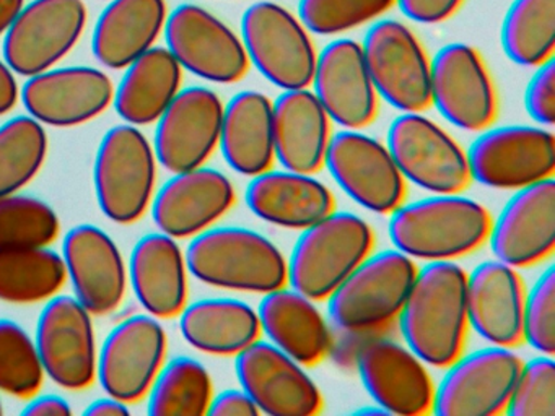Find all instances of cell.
<instances>
[{
	"label": "cell",
	"mask_w": 555,
	"mask_h": 416,
	"mask_svg": "<svg viewBox=\"0 0 555 416\" xmlns=\"http://www.w3.org/2000/svg\"><path fill=\"white\" fill-rule=\"evenodd\" d=\"M470 179L492 188H516L554 178L555 136L547 127L482 130L466 152Z\"/></svg>",
	"instance_id": "obj_10"
},
{
	"label": "cell",
	"mask_w": 555,
	"mask_h": 416,
	"mask_svg": "<svg viewBox=\"0 0 555 416\" xmlns=\"http://www.w3.org/2000/svg\"><path fill=\"white\" fill-rule=\"evenodd\" d=\"M222 116V100L210 88L178 91L157 120L152 146L158 165L171 174L204 166L219 146Z\"/></svg>",
	"instance_id": "obj_19"
},
{
	"label": "cell",
	"mask_w": 555,
	"mask_h": 416,
	"mask_svg": "<svg viewBox=\"0 0 555 416\" xmlns=\"http://www.w3.org/2000/svg\"><path fill=\"white\" fill-rule=\"evenodd\" d=\"M522 340L541 354L555 351V269L548 265L525 295Z\"/></svg>",
	"instance_id": "obj_43"
},
{
	"label": "cell",
	"mask_w": 555,
	"mask_h": 416,
	"mask_svg": "<svg viewBox=\"0 0 555 416\" xmlns=\"http://www.w3.org/2000/svg\"><path fill=\"white\" fill-rule=\"evenodd\" d=\"M362 54L376 93L389 106L401 113L430 106V58L408 25L391 18L373 23Z\"/></svg>",
	"instance_id": "obj_8"
},
{
	"label": "cell",
	"mask_w": 555,
	"mask_h": 416,
	"mask_svg": "<svg viewBox=\"0 0 555 416\" xmlns=\"http://www.w3.org/2000/svg\"><path fill=\"white\" fill-rule=\"evenodd\" d=\"M430 98L448 122L467 132L492 126L499 107L482 55L464 42H451L431 58Z\"/></svg>",
	"instance_id": "obj_17"
},
{
	"label": "cell",
	"mask_w": 555,
	"mask_h": 416,
	"mask_svg": "<svg viewBox=\"0 0 555 416\" xmlns=\"http://www.w3.org/2000/svg\"><path fill=\"white\" fill-rule=\"evenodd\" d=\"M27 402L22 410L24 416H69L74 413L69 402L56 393H44V395L37 393Z\"/></svg>",
	"instance_id": "obj_47"
},
{
	"label": "cell",
	"mask_w": 555,
	"mask_h": 416,
	"mask_svg": "<svg viewBox=\"0 0 555 416\" xmlns=\"http://www.w3.org/2000/svg\"><path fill=\"white\" fill-rule=\"evenodd\" d=\"M21 100L15 72L9 67L8 62L0 58V116L11 113Z\"/></svg>",
	"instance_id": "obj_48"
},
{
	"label": "cell",
	"mask_w": 555,
	"mask_h": 416,
	"mask_svg": "<svg viewBox=\"0 0 555 416\" xmlns=\"http://www.w3.org/2000/svg\"><path fill=\"white\" fill-rule=\"evenodd\" d=\"M66 280L63 256L50 246L0 249V301H48L63 289Z\"/></svg>",
	"instance_id": "obj_35"
},
{
	"label": "cell",
	"mask_w": 555,
	"mask_h": 416,
	"mask_svg": "<svg viewBox=\"0 0 555 416\" xmlns=\"http://www.w3.org/2000/svg\"><path fill=\"white\" fill-rule=\"evenodd\" d=\"M167 16L165 0H112L95 25L93 55L106 68L128 67L154 48Z\"/></svg>",
	"instance_id": "obj_31"
},
{
	"label": "cell",
	"mask_w": 555,
	"mask_h": 416,
	"mask_svg": "<svg viewBox=\"0 0 555 416\" xmlns=\"http://www.w3.org/2000/svg\"><path fill=\"white\" fill-rule=\"evenodd\" d=\"M396 3L412 22L437 25L450 20L464 0H396Z\"/></svg>",
	"instance_id": "obj_45"
},
{
	"label": "cell",
	"mask_w": 555,
	"mask_h": 416,
	"mask_svg": "<svg viewBox=\"0 0 555 416\" xmlns=\"http://www.w3.org/2000/svg\"><path fill=\"white\" fill-rule=\"evenodd\" d=\"M180 330L191 347L216 356H235L261 337L256 309L232 298H206L184 306Z\"/></svg>",
	"instance_id": "obj_34"
},
{
	"label": "cell",
	"mask_w": 555,
	"mask_h": 416,
	"mask_svg": "<svg viewBox=\"0 0 555 416\" xmlns=\"http://www.w3.org/2000/svg\"><path fill=\"white\" fill-rule=\"evenodd\" d=\"M375 231L350 211H331L305 227L287 260V283L301 295L326 301L331 292L372 252Z\"/></svg>",
	"instance_id": "obj_4"
},
{
	"label": "cell",
	"mask_w": 555,
	"mask_h": 416,
	"mask_svg": "<svg viewBox=\"0 0 555 416\" xmlns=\"http://www.w3.org/2000/svg\"><path fill=\"white\" fill-rule=\"evenodd\" d=\"M311 84L330 119L344 129L362 130L376 119L378 93L366 70L360 42H330L318 54Z\"/></svg>",
	"instance_id": "obj_25"
},
{
	"label": "cell",
	"mask_w": 555,
	"mask_h": 416,
	"mask_svg": "<svg viewBox=\"0 0 555 416\" xmlns=\"http://www.w3.org/2000/svg\"><path fill=\"white\" fill-rule=\"evenodd\" d=\"M353 370L359 373L370 399L388 415L422 416L431 413L435 386L424 361L395 335L370 341Z\"/></svg>",
	"instance_id": "obj_20"
},
{
	"label": "cell",
	"mask_w": 555,
	"mask_h": 416,
	"mask_svg": "<svg viewBox=\"0 0 555 416\" xmlns=\"http://www.w3.org/2000/svg\"><path fill=\"white\" fill-rule=\"evenodd\" d=\"M61 233L56 210L28 195L0 197V249L51 246Z\"/></svg>",
	"instance_id": "obj_40"
},
{
	"label": "cell",
	"mask_w": 555,
	"mask_h": 416,
	"mask_svg": "<svg viewBox=\"0 0 555 416\" xmlns=\"http://www.w3.org/2000/svg\"><path fill=\"white\" fill-rule=\"evenodd\" d=\"M396 0H300L298 18L308 31L340 35L379 18Z\"/></svg>",
	"instance_id": "obj_41"
},
{
	"label": "cell",
	"mask_w": 555,
	"mask_h": 416,
	"mask_svg": "<svg viewBox=\"0 0 555 416\" xmlns=\"http://www.w3.org/2000/svg\"><path fill=\"white\" fill-rule=\"evenodd\" d=\"M386 148L404 181L431 194H461L473 181L466 152L421 113H402L392 120Z\"/></svg>",
	"instance_id": "obj_9"
},
{
	"label": "cell",
	"mask_w": 555,
	"mask_h": 416,
	"mask_svg": "<svg viewBox=\"0 0 555 416\" xmlns=\"http://www.w3.org/2000/svg\"><path fill=\"white\" fill-rule=\"evenodd\" d=\"M235 200V187L223 172L199 166L173 172L158 188L152 198V220L175 239L194 237L219 221Z\"/></svg>",
	"instance_id": "obj_24"
},
{
	"label": "cell",
	"mask_w": 555,
	"mask_h": 416,
	"mask_svg": "<svg viewBox=\"0 0 555 416\" xmlns=\"http://www.w3.org/2000/svg\"><path fill=\"white\" fill-rule=\"evenodd\" d=\"M168 337L160 318L135 314L119 322L103 341L96 379L108 395L132 405L147 396L167 356Z\"/></svg>",
	"instance_id": "obj_15"
},
{
	"label": "cell",
	"mask_w": 555,
	"mask_h": 416,
	"mask_svg": "<svg viewBox=\"0 0 555 416\" xmlns=\"http://www.w3.org/2000/svg\"><path fill=\"white\" fill-rule=\"evenodd\" d=\"M188 273L186 257L175 237L160 231L135 243L128 278L147 314L157 318L181 314L188 304Z\"/></svg>",
	"instance_id": "obj_28"
},
{
	"label": "cell",
	"mask_w": 555,
	"mask_h": 416,
	"mask_svg": "<svg viewBox=\"0 0 555 416\" xmlns=\"http://www.w3.org/2000/svg\"><path fill=\"white\" fill-rule=\"evenodd\" d=\"M242 41L249 64L281 90L310 88L317 49L310 31L291 10L269 0L243 13Z\"/></svg>",
	"instance_id": "obj_7"
},
{
	"label": "cell",
	"mask_w": 555,
	"mask_h": 416,
	"mask_svg": "<svg viewBox=\"0 0 555 416\" xmlns=\"http://www.w3.org/2000/svg\"><path fill=\"white\" fill-rule=\"evenodd\" d=\"M502 49L521 67L554 58L555 0H513L502 23Z\"/></svg>",
	"instance_id": "obj_37"
},
{
	"label": "cell",
	"mask_w": 555,
	"mask_h": 416,
	"mask_svg": "<svg viewBox=\"0 0 555 416\" xmlns=\"http://www.w3.org/2000/svg\"><path fill=\"white\" fill-rule=\"evenodd\" d=\"M35 338L18 322L0 318V392L30 400L44 384Z\"/></svg>",
	"instance_id": "obj_39"
},
{
	"label": "cell",
	"mask_w": 555,
	"mask_h": 416,
	"mask_svg": "<svg viewBox=\"0 0 555 416\" xmlns=\"http://www.w3.org/2000/svg\"><path fill=\"white\" fill-rule=\"evenodd\" d=\"M25 0H0V36H4L24 9Z\"/></svg>",
	"instance_id": "obj_50"
},
{
	"label": "cell",
	"mask_w": 555,
	"mask_h": 416,
	"mask_svg": "<svg viewBox=\"0 0 555 416\" xmlns=\"http://www.w3.org/2000/svg\"><path fill=\"white\" fill-rule=\"evenodd\" d=\"M115 96L112 78L93 67L48 68L21 90L25 109L43 126L76 127L96 119Z\"/></svg>",
	"instance_id": "obj_22"
},
{
	"label": "cell",
	"mask_w": 555,
	"mask_h": 416,
	"mask_svg": "<svg viewBox=\"0 0 555 416\" xmlns=\"http://www.w3.org/2000/svg\"><path fill=\"white\" fill-rule=\"evenodd\" d=\"M235 373L264 415L313 416L323 410L320 387L298 361L271 341L258 338L235 354Z\"/></svg>",
	"instance_id": "obj_18"
},
{
	"label": "cell",
	"mask_w": 555,
	"mask_h": 416,
	"mask_svg": "<svg viewBox=\"0 0 555 416\" xmlns=\"http://www.w3.org/2000/svg\"><path fill=\"white\" fill-rule=\"evenodd\" d=\"M131 413L128 403L122 400L116 399V396L108 395L102 396V399L93 400L89 403L83 415L87 416H125Z\"/></svg>",
	"instance_id": "obj_49"
},
{
	"label": "cell",
	"mask_w": 555,
	"mask_h": 416,
	"mask_svg": "<svg viewBox=\"0 0 555 416\" xmlns=\"http://www.w3.org/2000/svg\"><path fill=\"white\" fill-rule=\"evenodd\" d=\"M356 415L360 416H372V415H388V412L386 410H383L382 406L376 405L375 406H363V408H359L356 412Z\"/></svg>",
	"instance_id": "obj_51"
},
{
	"label": "cell",
	"mask_w": 555,
	"mask_h": 416,
	"mask_svg": "<svg viewBox=\"0 0 555 416\" xmlns=\"http://www.w3.org/2000/svg\"><path fill=\"white\" fill-rule=\"evenodd\" d=\"M417 265L398 249L369 253L327 301L330 325L339 330L395 327Z\"/></svg>",
	"instance_id": "obj_5"
},
{
	"label": "cell",
	"mask_w": 555,
	"mask_h": 416,
	"mask_svg": "<svg viewBox=\"0 0 555 416\" xmlns=\"http://www.w3.org/2000/svg\"><path fill=\"white\" fill-rule=\"evenodd\" d=\"M525 107L534 122L551 129L555 122V61L535 67L525 91Z\"/></svg>",
	"instance_id": "obj_44"
},
{
	"label": "cell",
	"mask_w": 555,
	"mask_h": 416,
	"mask_svg": "<svg viewBox=\"0 0 555 416\" xmlns=\"http://www.w3.org/2000/svg\"><path fill=\"white\" fill-rule=\"evenodd\" d=\"M209 370L191 356H177L162 366L147 393L151 416H203L212 402Z\"/></svg>",
	"instance_id": "obj_36"
},
{
	"label": "cell",
	"mask_w": 555,
	"mask_h": 416,
	"mask_svg": "<svg viewBox=\"0 0 555 416\" xmlns=\"http://www.w3.org/2000/svg\"><path fill=\"white\" fill-rule=\"evenodd\" d=\"M2 412H4V408H2V402H0V415H2Z\"/></svg>",
	"instance_id": "obj_52"
},
{
	"label": "cell",
	"mask_w": 555,
	"mask_h": 416,
	"mask_svg": "<svg viewBox=\"0 0 555 416\" xmlns=\"http://www.w3.org/2000/svg\"><path fill=\"white\" fill-rule=\"evenodd\" d=\"M157 158L147 136L131 123L103 135L93 162V185L103 214L119 224L141 220L151 208Z\"/></svg>",
	"instance_id": "obj_6"
},
{
	"label": "cell",
	"mask_w": 555,
	"mask_h": 416,
	"mask_svg": "<svg viewBox=\"0 0 555 416\" xmlns=\"http://www.w3.org/2000/svg\"><path fill=\"white\" fill-rule=\"evenodd\" d=\"M47 130L31 116H17L0 126V197L17 194L43 168Z\"/></svg>",
	"instance_id": "obj_38"
},
{
	"label": "cell",
	"mask_w": 555,
	"mask_h": 416,
	"mask_svg": "<svg viewBox=\"0 0 555 416\" xmlns=\"http://www.w3.org/2000/svg\"><path fill=\"white\" fill-rule=\"evenodd\" d=\"M245 200L253 214L288 230L311 226L336 205L330 188L313 174L288 169L253 176Z\"/></svg>",
	"instance_id": "obj_29"
},
{
	"label": "cell",
	"mask_w": 555,
	"mask_h": 416,
	"mask_svg": "<svg viewBox=\"0 0 555 416\" xmlns=\"http://www.w3.org/2000/svg\"><path fill=\"white\" fill-rule=\"evenodd\" d=\"M261 332L301 366H314L330 353L331 327L313 299L294 288L272 289L259 302Z\"/></svg>",
	"instance_id": "obj_30"
},
{
	"label": "cell",
	"mask_w": 555,
	"mask_h": 416,
	"mask_svg": "<svg viewBox=\"0 0 555 416\" xmlns=\"http://www.w3.org/2000/svg\"><path fill=\"white\" fill-rule=\"evenodd\" d=\"M324 166L336 184L360 207L386 214L405 197V181L385 143L360 130L331 135Z\"/></svg>",
	"instance_id": "obj_14"
},
{
	"label": "cell",
	"mask_w": 555,
	"mask_h": 416,
	"mask_svg": "<svg viewBox=\"0 0 555 416\" xmlns=\"http://www.w3.org/2000/svg\"><path fill=\"white\" fill-rule=\"evenodd\" d=\"M521 358L512 348L490 344L461 353L435 387L431 413L438 416H496L505 413Z\"/></svg>",
	"instance_id": "obj_11"
},
{
	"label": "cell",
	"mask_w": 555,
	"mask_h": 416,
	"mask_svg": "<svg viewBox=\"0 0 555 416\" xmlns=\"http://www.w3.org/2000/svg\"><path fill=\"white\" fill-rule=\"evenodd\" d=\"M258 406L243 389H227L212 396L207 415L210 416H256Z\"/></svg>",
	"instance_id": "obj_46"
},
{
	"label": "cell",
	"mask_w": 555,
	"mask_h": 416,
	"mask_svg": "<svg viewBox=\"0 0 555 416\" xmlns=\"http://www.w3.org/2000/svg\"><path fill=\"white\" fill-rule=\"evenodd\" d=\"M86 25L82 0H34L4 35V61L27 78L53 68L76 48Z\"/></svg>",
	"instance_id": "obj_13"
},
{
	"label": "cell",
	"mask_w": 555,
	"mask_h": 416,
	"mask_svg": "<svg viewBox=\"0 0 555 416\" xmlns=\"http://www.w3.org/2000/svg\"><path fill=\"white\" fill-rule=\"evenodd\" d=\"M113 104L126 123L157 122L181 90L183 68L167 48L149 49L125 68Z\"/></svg>",
	"instance_id": "obj_33"
},
{
	"label": "cell",
	"mask_w": 555,
	"mask_h": 416,
	"mask_svg": "<svg viewBox=\"0 0 555 416\" xmlns=\"http://www.w3.org/2000/svg\"><path fill=\"white\" fill-rule=\"evenodd\" d=\"M466 270L453 260H434L417 269L398 315L404 344L425 364L447 367L466 343Z\"/></svg>",
	"instance_id": "obj_1"
},
{
	"label": "cell",
	"mask_w": 555,
	"mask_h": 416,
	"mask_svg": "<svg viewBox=\"0 0 555 416\" xmlns=\"http://www.w3.org/2000/svg\"><path fill=\"white\" fill-rule=\"evenodd\" d=\"M331 119L310 88L282 90L272 101L274 156L288 171L314 174L324 166Z\"/></svg>",
	"instance_id": "obj_27"
},
{
	"label": "cell",
	"mask_w": 555,
	"mask_h": 416,
	"mask_svg": "<svg viewBox=\"0 0 555 416\" xmlns=\"http://www.w3.org/2000/svg\"><path fill=\"white\" fill-rule=\"evenodd\" d=\"M164 32L168 51L196 77L230 84L248 74L251 64L242 38L203 6H177L167 16Z\"/></svg>",
	"instance_id": "obj_12"
},
{
	"label": "cell",
	"mask_w": 555,
	"mask_h": 416,
	"mask_svg": "<svg viewBox=\"0 0 555 416\" xmlns=\"http://www.w3.org/2000/svg\"><path fill=\"white\" fill-rule=\"evenodd\" d=\"M74 298L92 315L113 314L128 288V266L112 236L95 224H77L64 237L63 253Z\"/></svg>",
	"instance_id": "obj_23"
},
{
	"label": "cell",
	"mask_w": 555,
	"mask_h": 416,
	"mask_svg": "<svg viewBox=\"0 0 555 416\" xmlns=\"http://www.w3.org/2000/svg\"><path fill=\"white\" fill-rule=\"evenodd\" d=\"M389 217L395 249L411 259L453 260L482 246L489 237V210L461 194H435L401 204Z\"/></svg>",
	"instance_id": "obj_2"
},
{
	"label": "cell",
	"mask_w": 555,
	"mask_h": 416,
	"mask_svg": "<svg viewBox=\"0 0 555 416\" xmlns=\"http://www.w3.org/2000/svg\"><path fill=\"white\" fill-rule=\"evenodd\" d=\"M487 239L495 259L513 269L548 259L555 247L554 178L516 188L490 224Z\"/></svg>",
	"instance_id": "obj_21"
},
{
	"label": "cell",
	"mask_w": 555,
	"mask_h": 416,
	"mask_svg": "<svg viewBox=\"0 0 555 416\" xmlns=\"http://www.w3.org/2000/svg\"><path fill=\"white\" fill-rule=\"evenodd\" d=\"M219 146L227 165L238 174L253 178L271 169L272 101L259 91L245 90L223 104Z\"/></svg>",
	"instance_id": "obj_32"
},
{
	"label": "cell",
	"mask_w": 555,
	"mask_h": 416,
	"mask_svg": "<svg viewBox=\"0 0 555 416\" xmlns=\"http://www.w3.org/2000/svg\"><path fill=\"white\" fill-rule=\"evenodd\" d=\"M184 257L191 275L216 288L264 295L287 285L284 253L249 227H207L191 239Z\"/></svg>",
	"instance_id": "obj_3"
},
{
	"label": "cell",
	"mask_w": 555,
	"mask_h": 416,
	"mask_svg": "<svg viewBox=\"0 0 555 416\" xmlns=\"http://www.w3.org/2000/svg\"><path fill=\"white\" fill-rule=\"evenodd\" d=\"M44 373L66 390H86L96 380L95 328L92 314L74 296L48 299L35 334Z\"/></svg>",
	"instance_id": "obj_16"
},
{
	"label": "cell",
	"mask_w": 555,
	"mask_h": 416,
	"mask_svg": "<svg viewBox=\"0 0 555 416\" xmlns=\"http://www.w3.org/2000/svg\"><path fill=\"white\" fill-rule=\"evenodd\" d=\"M505 413L508 416H555L554 358L541 354L521 364Z\"/></svg>",
	"instance_id": "obj_42"
},
{
	"label": "cell",
	"mask_w": 555,
	"mask_h": 416,
	"mask_svg": "<svg viewBox=\"0 0 555 416\" xmlns=\"http://www.w3.org/2000/svg\"><path fill=\"white\" fill-rule=\"evenodd\" d=\"M525 286L513 266L483 260L466 275L467 324L490 344L513 348L522 341Z\"/></svg>",
	"instance_id": "obj_26"
}]
</instances>
